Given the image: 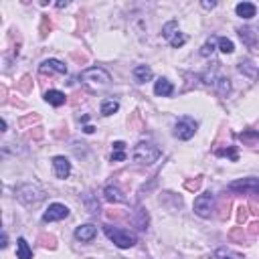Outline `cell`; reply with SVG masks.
<instances>
[{"mask_svg":"<svg viewBox=\"0 0 259 259\" xmlns=\"http://www.w3.org/2000/svg\"><path fill=\"white\" fill-rule=\"evenodd\" d=\"M231 192H239V194H253V197H259V178L255 176H247V178H239L233 180L227 186Z\"/></svg>","mask_w":259,"mask_h":259,"instance_id":"obj_5","label":"cell"},{"mask_svg":"<svg viewBox=\"0 0 259 259\" xmlns=\"http://www.w3.org/2000/svg\"><path fill=\"white\" fill-rule=\"evenodd\" d=\"M53 170H55L57 178H67L71 174V162H69V158L55 156L53 158Z\"/></svg>","mask_w":259,"mask_h":259,"instance_id":"obj_12","label":"cell"},{"mask_svg":"<svg viewBox=\"0 0 259 259\" xmlns=\"http://www.w3.org/2000/svg\"><path fill=\"white\" fill-rule=\"evenodd\" d=\"M83 132H85V134H93V132H95V128H93V126H85Z\"/></svg>","mask_w":259,"mask_h":259,"instance_id":"obj_28","label":"cell"},{"mask_svg":"<svg viewBox=\"0 0 259 259\" xmlns=\"http://www.w3.org/2000/svg\"><path fill=\"white\" fill-rule=\"evenodd\" d=\"M120 110V101L118 99H103L99 105V112L101 116H114Z\"/></svg>","mask_w":259,"mask_h":259,"instance_id":"obj_19","label":"cell"},{"mask_svg":"<svg viewBox=\"0 0 259 259\" xmlns=\"http://www.w3.org/2000/svg\"><path fill=\"white\" fill-rule=\"evenodd\" d=\"M132 73H134V79H136L138 83H146V81H150V79L154 77L152 69H150L148 65H136Z\"/></svg>","mask_w":259,"mask_h":259,"instance_id":"obj_16","label":"cell"},{"mask_svg":"<svg viewBox=\"0 0 259 259\" xmlns=\"http://www.w3.org/2000/svg\"><path fill=\"white\" fill-rule=\"evenodd\" d=\"M217 2H203V8H215Z\"/></svg>","mask_w":259,"mask_h":259,"instance_id":"obj_29","label":"cell"},{"mask_svg":"<svg viewBox=\"0 0 259 259\" xmlns=\"http://www.w3.org/2000/svg\"><path fill=\"white\" fill-rule=\"evenodd\" d=\"M160 156H162L160 148L154 146V144H150V142H140V144H136L134 150H132V160H134L136 164H144V166H150V164L158 162Z\"/></svg>","mask_w":259,"mask_h":259,"instance_id":"obj_1","label":"cell"},{"mask_svg":"<svg viewBox=\"0 0 259 259\" xmlns=\"http://www.w3.org/2000/svg\"><path fill=\"white\" fill-rule=\"evenodd\" d=\"M215 259H243L241 255H237V253H233L231 249H217L215 251Z\"/></svg>","mask_w":259,"mask_h":259,"instance_id":"obj_24","label":"cell"},{"mask_svg":"<svg viewBox=\"0 0 259 259\" xmlns=\"http://www.w3.org/2000/svg\"><path fill=\"white\" fill-rule=\"evenodd\" d=\"M172 91H174V85H172L166 77H160L156 83H154V93L156 95H162V97H170Z\"/></svg>","mask_w":259,"mask_h":259,"instance_id":"obj_14","label":"cell"},{"mask_svg":"<svg viewBox=\"0 0 259 259\" xmlns=\"http://www.w3.org/2000/svg\"><path fill=\"white\" fill-rule=\"evenodd\" d=\"M217 45H219V51L225 53V55H231L235 51V45H233V41L227 39V37H219L217 39Z\"/></svg>","mask_w":259,"mask_h":259,"instance_id":"obj_23","label":"cell"},{"mask_svg":"<svg viewBox=\"0 0 259 259\" xmlns=\"http://www.w3.org/2000/svg\"><path fill=\"white\" fill-rule=\"evenodd\" d=\"M126 160V144L124 142H114V154H112V162H124Z\"/></svg>","mask_w":259,"mask_h":259,"instance_id":"obj_21","label":"cell"},{"mask_svg":"<svg viewBox=\"0 0 259 259\" xmlns=\"http://www.w3.org/2000/svg\"><path fill=\"white\" fill-rule=\"evenodd\" d=\"M103 233H105L107 239L120 249H130V247H134L138 243V237L134 233L120 229V227H114V225H103Z\"/></svg>","mask_w":259,"mask_h":259,"instance_id":"obj_2","label":"cell"},{"mask_svg":"<svg viewBox=\"0 0 259 259\" xmlns=\"http://www.w3.org/2000/svg\"><path fill=\"white\" fill-rule=\"evenodd\" d=\"M45 101H47L49 105H53V107H61L65 101H67V97H65V93L59 91V89H49V91L45 93Z\"/></svg>","mask_w":259,"mask_h":259,"instance_id":"obj_18","label":"cell"},{"mask_svg":"<svg viewBox=\"0 0 259 259\" xmlns=\"http://www.w3.org/2000/svg\"><path fill=\"white\" fill-rule=\"evenodd\" d=\"M103 199H105L107 203H126L124 192H122L118 186H114V184H107V186L103 188Z\"/></svg>","mask_w":259,"mask_h":259,"instance_id":"obj_13","label":"cell"},{"mask_svg":"<svg viewBox=\"0 0 259 259\" xmlns=\"http://www.w3.org/2000/svg\"><path fill=\"white\" fill-rule=\"evenodd\" d=\"M81 79H83L85 83H89V85H95V87H105V85L112 81L110 73H107L105 69H101V67H89V69H85V71L81 73Z\"/></svg>","mask_w":259,"mask_h":259,"instance_id":"obj_6","label":"cell"},{"mask_svg":"<svg viewBox=\"0 0 259 259\" xmlns=\"http://www.w3.org/2000/svg\"><path fill=\"white\" fill-rule=\"evenodd\" d=\"M39 71L41 73H59V75H65L67 73V65L59 59H45L41 65H39Z\"/></svg>","mask_w":259,"mask_h":259,"instance_id":"obj_10","label":"cell"},{"mask_svg":"<svg viewBox=\"0 0 259 259\" xmlns=\"http://www.w3.org/2000/svg\"><path fill=\"white\" fill-rule=\"evenodd\" d=\"M205 83L211 85V87L217 91L221 97H227L231 93V81L225 77V75H219V71H209L205 73Z\"/></svg>","mask_w":259,"mask_h":259,"instance_id":"obj_4","label":"cell"},{"mask_svg":"<svg viewBox=\"0 0 259 259\" xmlns=\"http://www.w3.org/2000/svg\"><path fill=\"white\" fill-rule=\"evenodd\" d=\"M95 235H97V227L87 223V225H81L75 229V239L81 241V243H89L95 239Z\"/></svg>","mask_w":259,"mask_h":259,"instance_id":"obj_11","label":"cell"},{"mask_svg":"<svg viewBox=\"0 0 259 259\" xmlns=\"http://www.w3.org/2000/svg\"><path fill=\"white\" fill-rule=\"evenodd\" d=\"M69 2H67V0H65V2H57V8H65V6H67Z\"/></svg>","mask_w":259,"mask_h":259,"instance_id":"obj_30","label":"cell"},{"mask_svg":"<svg viewBox=\"0 0 259 259\" xmlns=\"http://www.w3.org/2000/svg\"><path fill=\"white\" fill-rule=\"evenodd\" d=\"M215 49H217V39H211V41H207L205 45H203L201 55H203V57H209V55H213V53H215Z\"/></svg>","mask_w":259,"mask_h":259,"instance_id":"obj_25","label":"cell"},{"mask_svg":"<svg viewBox=\"0 0 259 259\" xmlns=\"http://www.w3.org/2000/svg\"><path fill=\"white\" fill-rule=\"evenodd\" d=\"M192 209H194V215H199V217H203V219H209L213 215V211H215V197L211 192L199 194L192 203Z\"/></svg>","mask_w":259,"mask_h":259,"instance_id":"obj_7","label":"cell"},{"mask_svg":"<svg viewBox=\"0 0 259 259\" xmlns=\"http://www.w3.org/2000/svg\"><path fill=\"white\" fill-rule=\"evenodd\" d=\"M16 259H33V249L29 247L25 237L16 239Z\"/></svg>","mask_w":259,"mask_h":259,"instance_id":"obj_17","label":"cell"},{"mask_svg":"<svg viewBox=\"0 0 259 259\" xmlns=\"http://www.w3.org/2000/svg\"><path fill=\"white\" fill-rule=\"evenodd\" d=\"M235 12H237V16H241V18L249 20V18H253V16H255L257 6H255L253 2H239V4L235 6Z\"/></svg>","mask_w":259,"mask_h":259,"instance_id":"obj_15","label":"cell"},{"mask_svg":"<svg viewBox=\"0 0 259 259\" xmlns=\"http://www.w3.org/2000/svg\"><path fill=\"white\" fill-rule=\"evenodd\" d=\"M14 194H16V199L23 203V205H37V203H41L43 199H45V190H43L37 182H25V184H18L16 186V190H14Z\"/></svg>","mask_w":259,"mask_h":259,"instance_id":"obj_3","label":"cell"},{"mask_svg":"<svg viewBox=\"0 0 259 259\" xmlns=\"http://www.w3.org/2000/svg\"><path fill=\"white\" fill-rule=\"evenodd\" d=\"M69 217V209L61 205V203H53L49 205V209L43 213V223H53V221H63Z\"/></svg>","mask_w":259,"mask_h":259,"instance_id":"obj_9","label":"cell"},{"mask_svg":"<svg viewBox=\"0 0 259 259\" xmlns=\"http://www.w3.org/2000/svg\"><path fill=\"white\" fill-rule=\"evenodd\" d=\"M6 245H8V235H6V231H4V233H2V249H4Z\"/></svg>","mask_w":259,"mask_h":259,"instance_id":"obj_27","label":"cell"},{"mask_svg":"<svg viewBox=\"0 0 259 259\" xmlns=\"http://www.w3.org/2000/svg\"><path fill=\"white\" fill-rule=\"evenodd\" d=\"M239 37H241V41L245 43L249 49H255V47H257V37H255V33H253L251 29H239Z\"/></svg>","mask_w":259,"mask_h":259,"instance_id":"obj_20","label":"cell"},{"mask_svg":"<svg viewBox=\"0 0 259 259\" xmlns=\"http://www.w3.org/2000/svg\"><path fill=\"white\" fill-rule=\"evenodd\" d=\"M176 33H178V23H176V20H168V23L162 27V37L166 41H170Z\"/></svg>","mask_w":259,"mask_h":259,"instance_id":"obj_22","label":"cell"},{"mask_svg":"<svg viewBox=\"0 0 259 259\" xmlns=\"http://www.w3.org/2000/svg\"><path fill=\"white\" fill-rule=\"evenodd\" d=\"M168 43H170V47H174V49H178V47H182L184 43H186V37H184V35H182L180 31H178V33H176L174 37H172V39H170Z\"/></svg>","mask_w":259,"mask_h":259,"instance_id":"obj_26","label":"cell"},{"mask_svg":"<svg viewBox=\"0 0 259 259\" xmlns=\"http://www.w3.org/2000/svg\"><path fill=\"white\" fill-rule=\"evenodd\" d=\"M197 128H199V124L194 122L192 118H180L174 124V138H178V140H190L194 134H197Z\"/></svg>","mask_w":259,"mask_h":259,"instance_id":"obj_8","label":"cell"}]
</instances>
